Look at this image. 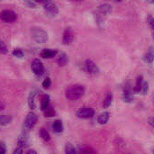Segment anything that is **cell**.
Masks as SVG:
<instances>
[{"instance_id": "6da1fadb", "label": "cell", "mask_w": 154, "mask_h": 154, "mask_svg": "<svg viewBox=\"0 0 154 154\" xmlns=\"http://www.w3.org/2000/svg\"><path fill=\"white\" fill-rule=\"evenodd\" d=\"M85 93V88L82 85L75 84L72 86H69L66 91L65 96L69 100H78Z\"/></svg>"}, {"instance_id": "7a4b0ae2", "label": "cell", "mask_w": 154, "mask_h": 154, "mask_svg": "<svg viewBox=\"0 0 154 154\" xmlns=\"http://www.w3.org/2000/svg\"><path fill=\"white\" fill-rule=\"evenodd\" d=\"M32 39L38 43H44L48 41V33L45 30L40 27H33L32 29Z\"/></svg>"}, {"instance_id": "3957f363", "label": "cell", "mask_w": 154, "mask_h": 154, "mask_svg": "<svg viewBox=\"0 0 154 154\" xmlns=\"http://www.w3.org/2000/svg\"><path fill=\"white\" fill-rule=\"evenodd\" d=\"M83 69L90 76H97L99 73V69L91 60H86L83 63Z\"/></svg>"}, {"instance_id": "277c9868", "label": "cell", "mask_w": 154, "mask_h": 154, "mask_svg": "<svg viewBox=\"0 0 154 154\" xmlns=\"http://www.w3.org/2000/svg\"><path fill=\"white\" fill-rule=\"evenodd\" d=\"M37 122V116L32 113V112H30L28 113V115L26 116V118L23 122V128L26 132L32 130L33 128V126L35 125Z\"/></svg>"}, {"instance_id": "5b68a950", "label": "cell", "mask_w": 154, "mask_h": 154, "mask_svg": "<svg viewBox=\"0 0 154 154\" xmlns=\"http://www.w3.org/2000/svg\"><path fill=\"white\" fill-rule=\"evenodd\" d=\"M94 115H95L94 109H92L91 107H88V106L80 107L76 112V116L79 118H81V119H88V118H91V117H93Z\"/></svg>"}, {"instance_id": "8992f818", "label": "cell", "mask_w": 154, "mask_h": 154, "mask_svg": "<svg viewBox=\"0 0 154 154\" xmlns=\"http://www.w3.org/2000/svg\"><path fill=\"white\" fill-rule=\"evenodd\" d=\"M16 18L17 15L13 10H3L0 13V19L5 23H14Z\"/></svg>"}, {"instance_id": "52a82bcc", "label": "cell", "mask_w": 154, "mask_h": 154, "mask_svg": "<svg viewBox=\"0 0 154 154\" xmlns=\"http://www.w3.org/2000/svg\"><path fill=\"white\" fill-rule=\"evenodd\" d=\"M123 99L126 103H132L134 99V91L130 84H125L123 89Z\"/></svg>"}, {"instance_id": "ba28073f", "label": "cell", "mask_w": 154, "mask_h": 154, "mask_svg": "<svg viewBox=\"0 0 154 154\" xmlns=\"http://www.w3.org/2000/svg\"><path fill=\"white\" fill-rule=\"evenodd\" d=\"M43 8H44V11L50 15H56L59 13V8L57 5L51 1L43 2Z\"/></svg>"}, {"instance_id": "9c48e42d", "label": "cell", "mask_w": 154, "mask_h": 154, "mask_svg": "<svg viewBox=\"0 0 154 154\" xmlns=\"http://www.w3.org/2000/svg\"><path fill=\"white\" fill-rule=\"evenodd\" d=\"M31 68H32V72L36 75V76H41L43 74V71H44V67H43V64L42 62L38 60V59H35L32 60V65H31Z\"/></svg>"}, {"instance_id": "30bf717a", "label": "cell", "mask_w": 154, "mask_h": 154, "mask_svg": "<svg viewBox=\"0 0 154 154\" xmlns=\"http://www.w3.org/2000/svg\"><path fill=\"white\" fill-rule=\"evenodd\" d=\"M74 40V33L73 31L70 28H66L63 33V43L65 45L70 44Z\"/></svg>"}, {"instance_id": "8fae6325", "label": "cell", "mask_w": 154, "mask_h": 154, "mask_svg": "<svg viewBox=\"0 0 154 154\" xmlns=\"http://www.w3.org/2000/svg\"><path fill=\"white\" fill-rule=\"evenodd\" d=\"M57 50H52V49H44L42 50L41 56L44 59H51L56 56L57 54Z\"/></svg>"}, {"instance_id": "7c38bea8", "label": "cell", "mask_w": 154, "mask_h": 154, "mask_svg": "<svg viewBox=\"0 0 154 154\" xmlns=\"http://www.w3.org/2000/svg\"><path fill=\"white\" fill-rule=\"evenodd\" d=\"M17 145L23 148H25L28 145V134L26 133H23V134L20 135V137L18 138Z\"/></svg>"}, {"instance_id": "4fadbf2b", "label": "cell", "mask_w": 154, "mask_h": 154, "mask_svg": "<svg viewBox=\"0 0 154 154\" xmlns=\"http://www.w3.org/2000/svg\"><path fill=\"white\" fill-rule=\"evenodd\" d=\"M98 11L102 14H109L112 12V6L109 4H102L98 6Z\"/></svg>"}, {"instance_id": "5bb4252c", "label": "cell", "mask_w": 154, "mask_h": 154, "mask_svg": "<svg viewBox=\"0 0 154 154\" xmlns=\"http://www.w3.org/2000/svg\"><path fill=\"white\" fill-rule=\"evenodd\" d=\"M110 118V113L108 112H104V113H101L97 118V122L99 125H106L108 120Z\"/></svg>"}, {"instance_id": "9a60e30c", "label": "cell", "mask_w": 154, "mask_h": 154, "mask_svg": "<svg viewBox=\"0 0 154 154\" xmlns=\"http://www.w3.org/2000/svg\"><path fill=\"white\" fill-rule=\"evenodd\" d=\"M52 130L56 134H61L63 132V124L61 120H56L52 125Z\"/></svg>"}, {"instance_id": "2e32d148", "label": "cell", "mask_w": 154, "mask_h": 154, "mask_svg": "<svg viewBox=\"0 0 154 154\" xmlns=\"http://www.w3.org/2000/svg\"><path fill=\"white\" fill-rule=\"evenodd\" d=\"M153 48L151 47V48L149 49V51L144 54V56H143V60H144L146 63L151 64V63H152V61H153Z\"/></svg>"}, {"instance_id": "e0dca14e", "label": "cell", "mask_w": 154, "mask_h": 154, "mask_svg": "<svg viewBox=\"0 0 154 154\" xmlns=\"http://www.w3.org/2000/svg\"><path fill=\"white\" fill-rule=\"evenodd\" d=\"M13 120V117L9 115H0V125L6 126Z\"/></svg>"}, {"instance_id": "ac0fdd59", "label": "cell", "mask_w": 154, "mask_h": 154, "mask_svg": "<svg viewBox=\"0 0 154 154\" xmlns=\"http://www.w3.org/2000/svg\"><path fill=\"white\" fill-rule=\"evenodd\" d=\"M143 76H142V75H141V76H138L137 79H136L135 86H134V89H133L134 93H135V94L140 93L141 88H142V85H143Z\"/></svg>"}, {"instance_id": "d6986e66", "label": "cell", "mask_w": 154, "mask_h": 154, "mask_svg": "<svg viewBox=\"0 0 154 154\" xmlns=\"http://www.w3.org/2000/svg\"><path fill=\"white\" fill-rule=\"evenodd\" d=\"M69 61V59H68V56L66 55V53H60L59 58L57 59V63L59 66H65Z\"/></svg>"}, {"instance_id": "ffe728a7", "label": "cell", "mask_w": 154, "mask_h": 154, "mask_svg": "<svg viewBox=\"0 0 154 154\" xmlns=\"http://www.w3.org/2000/svg\"><path fill=\"white\" fill-rule=\"evenodd\" d=\"M35 96H36V92L32 91L30 93L28 97V106L32 110L35 108Z\"/></svg>"}, {"instance_id": "44dd1931", "label": "cell", "mask_w": 154, "mask_h": 154, "mask_svg": "<svg viewBox=\"0 0 154 154\" xmlns=\"http://www.w3.org/2000/svg\"><path fill=\"white\" fill-rule=\"evenodd\" d=\"M49 105H50V97L49 96L45 95L42 97V102H41V109L42 111H45L48 107H49Z\"/></svg>"}, {"instance_id": "7402d4cb", "label": "cell", "mask_w": 154, "mask_h": 154, "mask_svg": "<svg viewBox=\"0 0 154 154\" xmlns=\"http://www.w3.org/2000/svg\"><path fill=\"white\" fill-rule=\"evenodd\" d=\"M112 101H113V95H112L111 93H109V94L105 97V99H104V101H103V106H104L105 108L109 107V106H111V104H112Z\"/></svg>"}, {"instance_id": "603a6c76", "label": "cell", "mask_w": 154, "mask_h": 154, "mask_svg": "<svg viewBox=\"0 0 154 154\" xmlns=\"http://www.w3.org/2000/svg\"><path fill=\"white\" fill-rule=\"evenodd\" d=\"M40 134H41V137L45 141V142H49L50 139H51V136H50V134L48 133V131L44 128H41V131H40Z\"/></svg>"}, {"instance_id": "cb8c5ba5", "label": "cell", "mask_w": 154, "mask_h": 154, "mask_svg": "<svg viewBox=\"0 0 154 154\" xmlns=\"http://www.w3.org/2000/svg\"><path fill=\"white\" fill-rule=\"evenodd\" d=\"M55 115H56V112H55V110H54L53 107L49 106L44 111V116L45 117H52V116H55Z\"/></svg>"}, {"instance_id": "d4e9b609", "label": "cell", "mask_w": 154, "mask_h": 154, "mask_svg": "<svg viewBox=\"0 0 154 154\" xmlns=\"http://www.w3.org/2000/svg\"><path fill=\"white\" fill-rule=\"evenodd\" d=\"M65 152L66 154H77V152L71 143H67L65 146Z\"/></svg>"}, {"instance_id": "484cf974", "label": "cell", "mask_w": 154, "mask_h": 154, "mask_svg": "<svg viewBox=\"0 0 154 154\" xmlns=\"http://www.w3.org/2000/svg\"><path fill=\"white\" fill-rule=\"evenodd\" d=\"M80 154H97V152L91 147H84L80 151Z\"/></svg>"}, {"instance_id": "4316f807", "label": "cell", "mask_w": 154, "mask_h": 154, "mask_svg": "<svg viewBox=\"0 0 154 154\" xmlns=\"http://www.w3.org/2000/svg\"><path fill=\"white\" fill-rule=\"evenodd\" d=\"M13 55L14 57H17V58H23L24 53H23V51L20 48H16L13 51Z\"/></svg>"}, {"instance_id": "83f0119b", "label": "cell", "mask_w": 154, "mask_h": 154, "mask_svg": "<svg viewBox=\"0 0 154 154\" xmlns=\"http://www.w3.org/2000/svg\"><path fill=\"white\" fill-rule=\"evenodd\" d=\"M149 91V83L146 82V81H143V85H142V88H141V91L140 93H142L143 95H146Z\"/></svg>"}, {"instance_id": "f1b7e54d", "label": "cell", "mask_w": 154, "mask_h": 154, "mask_svg": "<svg viewBox=\"0 0 154 154\" xmlns=\"http://www.w3.org/2000/svg\"><path fill=\"white\" fill-rule=\"evenodd\" d=\"M8 52V49L6 47V45L5 44L4 42L0 41V53L2 54H6Z\"/></svg>"}, {"instance_id": "f546056e", "label": "cell", "mask_w": 154, "mask_h": 154, "mask_svg": "<svg viewBox=\"0 0 154 154\" xmlns=\"http://www.w3.org/2000/svg\"><path fill=\"white\" fill-rule=\"evenodd\" d=\"M51 79L50 78H46L43 80V82H42V87L44 88H49L51 87Z\"/></svg>"}, {"instance_id": "4dcf8cb0", "label": "cell", "mask_w": 154, "mask_h": 154, "mask_svg": "<svg viewBox=\"0 0 154 154\" xmlns=\"http://www.w3.org/2000/svg\"><path fill=\"white\" fill-rule=\"evenodd\" d=\"M23 149L24 148H23V147H21V146H16V148L14 149V151L13 152V154H23Z\"/></svg>"}, {"instance_id": "1f68e13d", "label": "cell", "mask_w": 154, "mask_h": 154, "mask_svg": "<svg viewBox=\"0 0 154 154\" xmlns=\"http://www.w3.org/2000/svg\"><path fill=\"white\" fill-rule=\"evenodd\" d=\"M25 5H27L29 7L35 8L36 5H37V3H36V2H33V1H26V2H25Z\"/></svg>"}, {"instance_id": "d6a6232c", "label": "cell", "mask_w": 154, "mask_h": 154, "mask_svg": "<svg viewBox=\"0 0 154 154\" xmlns=\"http://www.w3.org/2000/svg\"><path fill=\"white\" fill-rule=\"evenodd\" d=\"M147 22H148V23L150 24V26H151V28L152 29L153 28V18H152V16H148V18H147Z\"/></svg>"}, {"instance_id": "836d02e7", "label": "cell", "mask_w": 154, "mask_h": 154, "mask_svg": "<svg viewBox=\"0 0 154 154\" xmlns=\"http://www.w3.org/2000/svg\"><path fill=\"white\" fill-rule=\"evenodd\" d=\"M5 152H6V149H5V146L4 143H2L0 145V154H5Z\"/></svg>"}, {"instance_id": "e575fe53", "label": "cell", "mask_w": 154, "mask_h": 154, "mask_svg": "<svg viewBox=\"0 0 154 154\" xmlns=\"http://www.w3.org/2000/svg\"><path fill=\"white\" fill-rule=\"evenodd\" d=\"M154 119H153V117L152 116H151V117H149L148 118V124L152 126V127H153V125H154Z\"/></svg>"}, {"instance_id": "d590c367", "label": "cell", "mask_w": 154, "mask_h": 154, "mask_svg": "<svg viewBox=\"0 0 154 154\" xmlns=\"http://www.w3.org/2000/svg\"><path fill=\"white\" fill-rule=\"evenodd\" d=\"M27 154H37V152H36L34 150H30V151L27 152Z\"/></svg>"}, {"instance_id": "8d00e7d4", "label": "cell", "mask_w": 154, "mask_h": 154, "mask_svg": "<svg viewBox=\"0 0 154 154\" xmlns=\"http://www.w3.org/2000/svg\"><path fill=\"white\" fill-rule=\"evenodd\" d=\"M4 108H5V105L2 102H0V111H2Z\"/></svg>"}]
</instances>
